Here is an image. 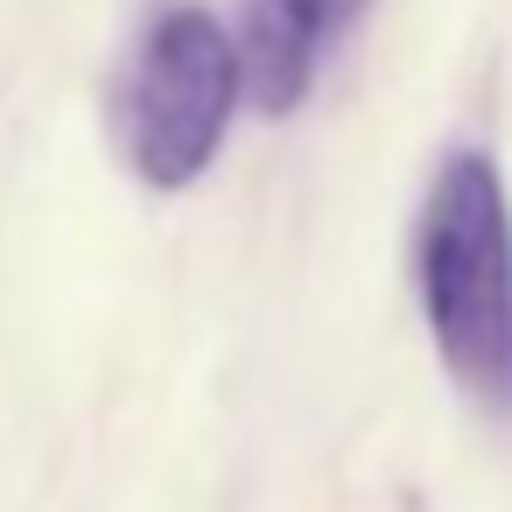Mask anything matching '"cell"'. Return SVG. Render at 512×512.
I'll list each match as a JSON object with an SVG mask.
<instances>
[{
  "label": "cell",
  "instance_id": "cell-1",
  "mask_svg": "<svg viewBox=\"0 0 512 512\" xmlns=\"http://www.w3.org/2000/svg\"><path fill=\"white\" fill-rule=\"evenodd\" d=\"M414 295L442 372L512 421V190L484 148H449L414 218Z\"/></svg>",
  "mask_w": 512,
  "mask_h": 512
},
{
  "label": "cell",
  "instance_id": "cell-2",
  "mask_svg": "<svg viewBox=\"0 0 512 512\" xmlns=\"http://www.w3.org/2000/svg\"><path fill=\"white\" fill-rule=\"evenodd\" d=\"M239 99H246L239 36L211 8L176 0L141 29L113 85V141L148 190H190L218 162Z\"/></svg>",
  "mask_w": 512,
  "mask_h": 512
},
{
  "label": "cell",
  "instance_id": "cell-3",
  "mask_svg": "<svg viewBox=\"0 0 512 512\" xmlns=\"http://www.w3.org/2000/svg\"><path fill=\"white\" fill-rule=\"evenodd\" d=\"M372 0H239V57H246V99L260 113H295L337 43L365 22Z\"/></svg>",
  "mask_w": 512,
  "mask_h": 512
}]
</instances>
